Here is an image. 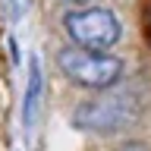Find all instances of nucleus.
Listing matches in <instances>:
<instances>
[{
    "label": "nucleus",
    "mask_w": 151,
    "mask_h": 151,
    "mask_svg": "<svg viewBox=\"0 0 151 151\" xmlns=\"http://www.w3.org/2000/svg\"><path fill=\"white\" fill-rule=\"evenodd\" d=\"M142 116V104L135 94H101L79 104L73 110V126L91 135H116L135 126Z\"/></svg>",
    "instance_id": "obj_1"
},
{
    "label": "nucleus",
    "mask_w": 151,
    "mask_h": 151,
    "mask_svg": "<svg viewBox=\"0 0 151 151\" xmlns=\"http://www.w3.org/2000/svg\"><path fill=\"white\" fill-rule=\"evenodd\" d=\"M57 66L60 73L73 85L91 88V91H107L123 79V63L120 57L104 54V50H82V47H63L57 54Z\"/></svg>",
    "instance_id": "obj_2"
},
{
    "label": "nucleus",
    "mask_w": 151,
    "mask_h": 151,
    "mask_svg": "<svg viewBox=\"0 0 151 151\" xmlns=\"http://www.w3.org/2000/svg\"><path fill=\"white\" fill-rule=\"evenodd\" d=\"M63 32L73 41V47L110 50L123 38V22L107 6H76L63 16Z\"/></svg>",
    "instance_id": "obj_3"
},
{
    "label": "nucleus",
    "mask_w": 151,
    "mask_h": 151,
    "mask_svg": "<svg viewBox=\"0 0 151 151\" xmlns=\"http://www.w3.org/2000/svg\"><path fill=\"white\" fill-rule=\"evenodd\" d=\"M41 98H44V66L41 57H28V76H25V91H22V129L32 132L41 113Z\"/></svg>",
    "instance_id": "obj_4"
},
{
    "label": "nucleus",
    "mask_w": 151,
    "mask_h": 151,
    "mask_svg": "<svg viewBox=\"0 0 151 151\" xmlns=\"http://www.w3.org/2000/svg\"><path fill=\"white\" fill-rule=\"evenodd\" d=\"M28 6H32V0H6V9H9V19H22L28 13Z\"/></svg>",
    "instance_id": "obj_5"
},
{
    "label": "nucleus",
    "mask_w": 151,
    "mask_h": 151,
    "mask_svg": "<svg viewBox=\"0 0 151 151\" xmlns=\"http://www.w3.org/2000/svg\"><path fill=\"white\" fill-rule=\"evenodd\" d=\"M120 151H148V148H145L142 142H126V145H123Z\"/></svg>",
    "instance_id": "obj_6"
},
{
    "label": "nucleus",
    "mask_w": 151,
    "mask_h": 151,
    "mask_svg": "<svg viewBox=\"0 0 151 151\" xmlns=\"http://www.w3.org/2000/svg\"><path fill=\"white\" fill-rule=\"evenodd\" d=\"M69 3H76V6H79V3H85V0H69Z\"/></svg>",
    "instance_id": "obj_7"
}]
</instances>
